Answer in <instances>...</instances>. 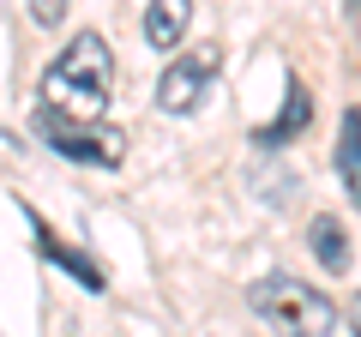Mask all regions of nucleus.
I'll return each instance as SVG.
<instances>
[{
    "label": "nucleus",
    "mask_w": 361,
    "mask_h": 337,
    "mask_svg": "<svg viewBox=\"0 0 361 337\" xmlns=\"http://www.w3.org/2000/svg\"><path fill=\"white\" fill-rule=\"evenodd\" d=\"M313 121V97L301 78H289L283 85V109H277V121H265V127H253V145H265V151H277V145H289L295 133H307Z\"/></svg>",
    "instance_id": "nucleus-6"
},
{
    "label": "nucleus",
    "mask_w": 361,
    "mask_h": 337,
    "mask_svg": "<svg viewBox=\"0 0 361 337\" xmlns=\"http://www.w3.org/2000/svg\"><path fill=\"white\" fill-rule=\"evenodd\" d=\"M343 6H349V13H361V0H343Z\"/></svg>",
    "instance_id": "nucleus-12"
},
{
    "label": "nucleus",
    "mask_w": 361,
    "mask_h": 337,
    "mask_svg": "<svg viewBox=\"0 0 361 337\" xmlns=\"http://www.w3.org/2000/svg\"><path fill=\"white\" fill-rule=\"evenodd\" d=\"M25 217H30V235H37V253H42V259H49V265H61V271L73 277L78 289H90V295H103V289H109V271H103V265L90 259V253H78V247H66L61 235H54L49 223L37 217V211H25Z\"/></svg>",
    "instance_id": "nucleus-5"
},
{
    "label": "nucleus",
    "mask_w": 361,
    "mask_h": 337,
    "mask_svg": "<svg viewBox=\"0 0 361 337\" xmlns=\"http://www.w3.org/2000/svg\"><path fill=\"white\" fill-rule=\"evenodd\" d=\"M307 247H313V259H319L331 277H343L349 265H355V247H349V229H343L337 217H313V223H307Z\"/></svg>",
    "instance_id": "nucleus-7"
},
{
    "label": "nucleus",
    "mask_w": 361,
    "mask_h": 337,
    "mask_svg": "<svg viewBox=\"0 0 361 337\" xmlns=\"http://www.w3.org/2000/svg\"><path fill=\"white\" fill-rule=\"evenodd\" d=\"M193 25V0H151L145 6V42L151 49H175Z\"/></svg>",
    "instance_id": "nucleus-8"
},
{
    "label": "nucleus",
    "mask_w": 361,
    "mask_h": 337,
    "mask_svg": "<svg viewBox=\"0 0 361 337\" xmlns=\"http://www.w3.org/2000/svg\"><path fill=\"white\" fill-rule=\"evenodd\" d=\"M30 133H37L49 151L73 157V163H97V168H121L127 163V133L121 127H90V121L66 115L61 103H37V115H30Z\"/></svg>",
    "instance_id": "nucleus-1"
},
{
    "label": "nucleus",
    "mask_w": 361,
    "mask_h": 337,
    "mask_svg": "<svg viewBox=\"0 0 361 337\" xmlns=\"http://www.w3.org/2000/svg\"><path fill=\"white\" fill-rule=\"evenodd\" d=\"M217 66H223L217 49H193V54H180V61H169L163 78H157V103L169 115H193L205 103V85L217 78Z\"/></svg>",
    "instance_id": "nucleus-4"
},
{
    "label": "nucleus",
    "mask_w": 361,
    "mask_h": 337,
    "mask_svg": "<svg viewBox=\"0 0 361 337\" xmlns=\"http://www.w3.org/2000/svg\"><path fill=\"white\" fill-rule=\"evenodd\" d=\"M109 85H115V54H109V42L97 37V30L73 37L61 49V61L49 66V78H42V91L73 97V103H85V109H103L109 103Z\"/></svg>",
    "instance_id": "nucleus-3"
},
{
    "label": "nucleus",
    "mask_w": 361,
    "mask_h": 337,
    "mask_svg": "<svg viewBox=\"0 0 361 337\" xmlns=\"http://www.w3.org/2000/svg\"><path fill=\"white\" fill-rule=\"evenodd\" d=\"M25 6H30V18H37L42 30H54L66 18V0H25Z\"/></svg>",
    "instance_id": "nucleus-10"
},
{
    "label": "nucleus",
    "mask_w": 361,
    "mask_h": 337,
    "mask_svg": "<svg viewBox=\"0 0 361 337\" xmlns=\"http://www.w3.org/2000/svg\"><path fill=\"white\" fill-rule=\"evenodd\" d=\"M247 307L265 325H283V331H307V337H331L337 331V307L319 289L295 283V277H259L247 289Z\"/></svg>",
    "instance_id": "nucleus-2"
},
{
    "label": "nucleus",
    "mask_w": 361,
    "mask_h": 337,
    "mask_svg": "<svg viewBox=\"0 0 361 337\" xmlns=\"http://www.w3.org/2000/svg\"><path fill=\"white\" fill-rule=\"evenodd\" d=\"M349 325H355V331H361V295H355V307H349Z\"/></svg>",
    "instance_id": "nucleus-11"
},
{
    "label": "nucleus",
    "mask_w": 361,
    "mask_h": 337,
    "mask_svg": "<svg viewBox=\"0 0 361 337\" xmlns=\"http://www.w3.org/2000/svg\"><path fill=\"white\" fill-rule=\"evenodd\" d=\"M337 181H343L349 205H361V109H343V133H337Z\"/></svg>",
    "instance_id": "nucleus-9"
}]
</instances>
